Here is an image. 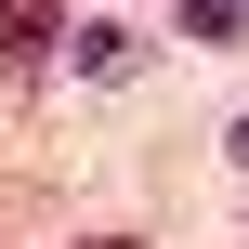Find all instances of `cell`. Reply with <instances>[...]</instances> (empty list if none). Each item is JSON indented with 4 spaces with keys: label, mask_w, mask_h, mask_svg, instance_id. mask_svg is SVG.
<instances>
[{
    "label": "cell",
    "mask_w": 249,
    "mask_h": 249,
    "mask_svg": "<svg viewBox=\"0 0 249 249\" xmlns=\"http://www.w3.org/2000/svg\"><path fill=\"white\" fill-rule=\"evenodd\" d=\"M184 26H197V39H236V26H249V0H184Z\"/></svg>",
    "instance_id": "2"
},
{
    "label": "cell",
    "mask_w": 249,
    "mask_h": 249,
    "mask_svg": "<svg viewBox=\"0 0 249 249\" xmlns=\"http://www.w3.org/2000/svg\"><path fill=\"white\" fill-rule=\"evenodd\" d=\"M53 39H66V13L53 0H0V66L26 79V66H53Z\"/></svg>",
    "instance_id": "1"
},
{
    "label": "cell",
    "mask_w": 249,
    "mask_h": 249,
    "mask_svg": "<svg viewBox=\"0 0 249 249\" xmlns=\"http://www.w3.org/2000/svg\"><path fill=\"white\" fill-rule=\"evenodd\" d=\"M223 158H236V171H249V118H236V144H223Z\"/></svg>",
    "instance_id": "3"
},
{
    "label": "cell",
    "mask_w": 249,
    "mask_h": 249,
    "mask_svg": "<svg viewBox=\"0 0 249 249\" xmlns=\"http://www.w3.org/2000/svg\"><path fill=\"white\" fill-rule=\"evenodd\" d=\"M79 249H131V236H79Z\"/></svg>",
    "instance_id": "4"
}]
</instances>
